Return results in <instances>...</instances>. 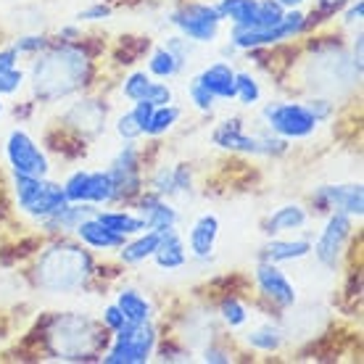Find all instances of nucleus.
Wrapping results in <instances>:
<instances>
[{"label": "nucleus", "mask_w": 364, "mask_h": 364, "mask_svg": "<svg viewBox=\"0 0 364 364\" xmlns=\"http://www.w3.org/2000/svg\"><path fill=\"white\" fill-rule=\"evenodd\" d=\"M219 230H222V222L214 211H203L191 222V228L185 232V246H188V254L196 262H209L214 256V248H217L219 240Z\"/></svg>", "instance_id": "a211bd4d"}, {"label": "nucleus", "mask_w": 364, "mask_h": 364, "mask_svg": "<svg viewBox=\"0 0 364 364\" xmlns=\"http://www.w3.org/2000/svg\"><path fill=\"white\" fill-rule=\"evenodd\" d=\"M3 114H6V103H3V98H0V119H3Z\"/></svg>", "instance_id": "5fc2aeb1"}, {"label": "nucleus", "mask_w": 364, "mask_h": 364, "mask_svg": "<svg viewBox=\"0 0 364 364\" xmlns=\"http://www.w3.org/2000/svg\"><path fill=\"white\" fill-rule=\"evenodd\" d=\"M159 240H161V232H156V230H143V232L127 237L124 246L117 251V262L122 267L146 264V262H151L156 248H159Z\"/></svg>", "instance_id": "a878e982"}, {"label": "nucleus", "mask_w": 364, "mask_h": 364, "mask_svg": "<svg viewBox=\"0 0 364 364\" xmlns=\"http://www.w3.org/2000/svg\"><path fill=\"white\" fill-rule=\"evenodd\" d=\"M354 222L356 219L330 211L325 214V225L311 240V256L317 259V264L328 272H338L343 259L348 254V246L354 240Z\"/></svg>", "instance_id": "9d476101"}, {"label": "nucleus", "mask_w": 364, "mask_h": 364, "mask_svg": "<svg viewBox=\"0 0 364 364\" xmlns=\"http://www.w3.org/2000/svg\"><path fill=\"white\" fill-rule=\"evenodd\" d=\"M172 185H174V198H188L196 191V174H193V166L180 161V164H172Z\"/></svg>", "instance_id": "58836bf2"}, {"label": "nucleus", "mask_w": 364, "mask_h": 364, "mask_svg": "<svg viewBox=\"0 0 364 364\" xmlns=\"http://www.w3.org/2000/svg\"><path fill=\"white\" fill-rule=\"evenodd\" d=\"M109 330L85 311H55L43 330L48 354L61 362H98L109 346Z\"/></svg>", "instance_id": "7ed1b4c3"}, {"label": "nucleus", "mask_w": 364, "mask_h": 364, "mask_svg": "<svg viewBox=\"0 0 364 364\" xmlns=\"http://www.w3.org/2000/svg\"><path fill=\"white\" fill-rule=\"evenodd\" d=\"M311 219V211L306 203L301 200H288V203H280L277 209H272L262 222V232L267 237L274 235H296V232H304L306 225Z\"/></svg>", "instance_id": "6ab92c4d"}, {"label": "nucleus", "mask_w": 364, "mask_h": 364, "mask_svg": "<svg viewBox=\"0 0 364 364\" xmlns=\"http://www.w3.org/2000/svg\"><path fill=\"white\" fill-rule=\"evenodd\" d=\"M21 64V55L14 46H0V72H9V69H18Z\"/></svg>", "instance_id": "3c124183"}, {"label": "nucleus", "mask_w": 364, "mask_h": 364, "mask_svg": "<svg viewBox=\"0 0 364 364\" xmlns=\"http://www.w3.org/2000/svg\"><path fill=\"white\" fill-rule=\"evenodd\" d=\"M61 124L64 129L74 132L82 140H95L98 135L106 132V124H109V106L106 100H100L98 95H87V92H80L74 95V100L61 111Z\"/></svg>", "instance_id": "2eb2a0df"}, {"label": "nucleus", "mask_w": 364, "mask_h": 364, "mask_svg": "<svg viewBox=\"0 0 364 364\" xmlns=\"http://www.w3.org/2000/svg\"><path fill=\"white\" fill-rule=\"evenodd\" d=\"M235 66L225 61V58H219L214 64L203 66L198 74H196V80H198L206 90L214 95L217 100H232L235 98Z\"/></svg>", "instance_id": "5701e85b"}, {"label": "nucleus", "mask_w": 364, "mask_h": 364, "mask_svg": "<svg viewBox=\"0 0 364 364\" xmlns=\"http://www.w3.org/2000/svg\"><path fill=\"white\" fill-rule=\"evenodd\" d=\"M69 203H92V206H117V188L109 169H74L61 182Z\"/></svg>", "instance_id": "ddd939ff"}, {"label": "nucleus", "mask_w": 364, "mask_h": 364, "mask_svg": "<svg viewBox=\"0 0 364 364\" xmlns=\"http://www.w3.org/2000/svg\"><path fill=\"white\" fill-rule=\"evenodd\" d=\"M3 156H6L11 174L50 177V172H53V164H50L46 146H40L24 127L9 129V135L3 140Z\"/></svg>", "instance_id": "f8f14e48"}, {"label": "nucleus", "mask_w": 364, "mask_h": 364, "mask_svg": "<svg viewBox=\"0 0 364 364\" xmlns=\"http://www.w3.org/2000/svg\"><path fill=\"white\" fill-rule=\"evenodd\" d=\"M27 87V72L18 69H9V72H0V98H11Z\"/></svg>", "instance_id": "37998d69"}, {"label": "nucleus", "mask_w": 364, "mask_h": 364, "mask_svg": "<svg viewBox=\"0 0 364 364\" xmlns=\"http://www.w3.org/2000/svg\"><path fill=\"white\" fill-rule=\"evenodd\" d=\"M188 100H191L193 109L198 111V114H203V117H211V114L217 111V103H219V100L214 98V95H211V92L206 90L198 80H196V77L188 82Z\"/></svg>", "instance_id": "c9c22d12"}, {"label": "nucleus", "mask_w": 364, "mask_h": 364, "mask_svg": "<svg viewBox=\"0 0 364 364\" xmlns=\"http://www.w3.org/2000/svg\"><path fill=\"white\" fill-rule=\"evenodd\" d=\"M166 21L177 29V35L196 46H214L222 35V24H225L214 0H188L169 11Z\"/></svg>", "instance_id": "1a4fd4ad"}, {"label": "nucleus", "mask_w": 364, "mask_h": 364, "mask_svg": "<svg viewBox=\"0 0 364 364\" xmlns=\"http://www.w3.org/2000/svg\"><path fill=\"white\" fill-rule=\"evenodd\" d=\"M217 317L228 330H243L251 322V306L246 299H240L235 293H225L217 301Z\"/></svg>", "instance_id": "c85d7f7f"}, {"label": "nucleus", "mask_w": 364, "mask_h": 364, "mask_svg": "<svg viewBox=\"0 0 364 364\" xmlns=\"http://www.w3.org/2000/svg\"><path fill=\"white\" fill-rule=\"evenodd\" d=\"M169 50H172L177 58H180L182 64L188 66L191 64V58H193V50H196V43H191V40H185L182 35H172V37H166V43H164Z\"/></svg>", "instance_id": "49530a36"}, {"label": "nucleus", "mask_w": 364, "mask_h": 364, "mask_svg": "<svg viewBox=\"0 0 364 364\" xmlns=\"http://www.w3.org/2000/svg\"><path fill=\"white\" fill-rule=\"evenodd\" d=\"M309 211L311 214H330V211H338V214H346L351 219H362L364 214V188L362 182H325V185H317L314 191L309 193Z\"/></svg>", "instance_id": "4468645a"}, {"label": "nucleus", "mask_w": 364, "mask_h": 364, "mask_svg": "<svg viewBox=\"0 0 364 364\" xmlns=\"http://www.w3.org/2000/svg\"><path fill=\"white\" fill-rule=\"evenodd\" d=\"M259 122L264 124L272 135L288 140V143H304L317 135L319 122L309 114L304 100L277 98L267 100L259 109Z\"/></svg>", "instance_id": "6e6552de"}, {"label": "nucleus", "mask_w": 364, "mask_h": 364, "mask_svg": "<svg viewBox=\"0 0 364 364\" xmlns=\"http://www.w3.org/2000/svg\"><path fill=\"white\" fill-rule=\"evenodd\" d=\"M154 106H166V103H174V90L172 85L166 82V80H154L151 87H148V95H146Z\"/></svg>", "instance_id": "a18cd8bd"}, {"label": "nucleus", "mask_w": 364, "mask_h": 364, "mask_svg": "<svg viewBox=\"0 0 364 364\" xmlns=\"http://www.w3.org/2000/svg\"><path fill=\"white\" fill-rule=\"evenodd\" d=\"M95 211H98V206H92V203H66L64 209H58L55 214L43 219V222H40V230L50 237L74 235L77 225L85 222L87 217H92Z\"/></svg>", "instance_id": "b1692460"}, {"label": "nucleus", "mask_w": 364, "mask_h": 364, "mask_svg": "<svg viewBox=\"0 0 364 364\" xmlns=\"http://www.w3.org/2000/svg\"><path fill=\"white\" fill-rule=\"evenodd\" d=\"M248 122L240 117L222 119L217 127L211 129V143L219 151H228L235 156H248V159H280L291 151V143L282 137L272 135L269 129L259 122L256 132H248Z\"/></svg>", "instance_id": "20e7f679"}, {"label": "nucleus", "mask_w": 364, "mask_h": 364, "mask_svg": "<svg viewBox=\"0 0 364 364\" xmlns=\"http://www.w3.org/2000/svg\"><path fill=\"white\" fill-rule=\"evenodd\" d=\"M282 9H304L309 0H277Z\"/></svg>", "instance_id": "864d4df0"}, {"label": "nucleus", "mask_w": 364, "mask_h": 364, "mask_svg": "<svg viewBox=\"0 0 364 364\" xmlns=\"http://www.w3.org/2000/svg\"><path fill=\"white\" fill-rule=\"evenodd\" d=\"M100 325L109 330V333H117V330H122L127 325V319H124V314H122V309H119L117 304H106L103 311H100Z\"/></svg>", "instance_id": "de8ad7c7"}, {"label": "nucleus", "mask_w": 364, "mask_h": 364, "mask_svg": "<svg viewBox=\"0 0 364 364\" xmlns=\"http://www.w3.org/2000/svg\"><path fill=\"white\" fill-rule=\"evenodd\" d=\"M98 259L74 235H58L35 256L32 282L46 296H77L98 277Z\"/></svg>", "instance_id": "f03ea898"}, {"label": "nucleus", "mask_w": 364, "mask_h": 364, "mask_svg": "<svg viewBox=\"0 0 364 364\" xmlns=\"http://www.w3.org/2000/svg\"><path fill=\"white\" fill-rule=\"evenodd\" d=\"M58 40H64V43H77V40H82V24H66V27L58 29Z\"/></svg>", "instance_id": "603ef678"}, {"label": "nucleus", "mask_w": 364, "mask_h": 364, "mask_svg": "<svg viewBox=\"0 0 364 364\" xmlns=\"http://www.w3.org/2000/svg\"><path fill=\"white\" fill-rule=\"evenodd\" d=\"M254 288L256 296L264 301L267 309L288 311L299 304V291L293 280L285 274L282 264H269V262H259L254 267Z\"/></svg>", "instance_id": "dca6fc26"}, {"label": "nucleus", "mask_w": 364, "mask_h": 364, "mask_svg": "<svg viewBox=\"0 0 364 364\" xmlns=\"http://www.w3.org/2000/svg\"><path fill=\"white\" fill-rule=\"evenodd\" d=\"M200 362L206 364H230L232 362V348L219 341V338H211L206 346L200 348Z\"/></svg>", "instance_id": "79ce46f5"}, {"label": "nucleus", "mask_w": 364, "mask_h": 364, "mask_svg": "<svg viewBox=\"0 0 364 364\" xmlns=\"http://www.w3.org/2000/svg\"><path fill=\"white\" fill-rule=\"evenodd\" d=\"M285 11L277 0H259V9H256V27H274L280 24Z\"/></svg>", "instance_id": "a19ab883"}, {"label": "nucleus", "mask_w": 364, "mask_h": 364, "mask_svg": "<svg viewBox=\"0 0 364 364\" xmlns=\"http://www.w3.org/2000/svg\"><path fill=\"white\" fill-rule=\"evenodd\" d=\"M336 16H338V21H341V27L348 29V32L359 29L362 27V16H364V0H348Z\"/></svg>", "instance_id": "c03bdc74"}, {"label": "nucleus", "mask_w": 364, "mask_h": 364, "mask_svg": "<svg viewBox=\"0 0 364 364\" xmlns=\"http://www.w3.org/2000/svg\"><path fill=\"white\" fill-rule=\"evenodd\" d=\"M154 103L148 98H143V100H135L132 106H129V111H132V117H135V122L143 127V132H146V127H148V122H151V117H154Z\"/></svg>", "instance_id": "8fccbe9b"}, {"label": "nucleus", "mask_w": 364, "mask_h": 364, "mask_svg": "<svg viewBox=\"0 0 364 364\" xmlns=\"http://www.w3.org/2000/svg\"><path fill=\"white\" fill-rule=\"evenodd\" d=\"M114 16V6L106 3V0H92L90 6L80 9L77 14V21L80 24H98V21H109Z\"/></svg>", "instance_id": "ea45409f"}, {"label": "nucleus", "mask_w": 364, "mask_h": 364, "mask_svg": "<svg viewBox=\"0 0 364 364\" xmlns=\"http://www.w3.org/2000/svg\"><path fill=\"white\" fill-rule=\"evenodd\" d=\"M243 343L254 354H277L285 346V330L272 319H264V322H259V325H254V328H248L243 333Z\"/></svg>", "instance_id": "bb28decb"}, {"label": "nucleus", "mask_w": 364, "mask_h": 364, "mask_svg": "<svg viewBox=\"0 0 364 364\" xmlns=\"http://www.w3.org/2000/svg\"><path fill=\"white\" fill-rule=\"evenodd\" d=\"M114 135L122 140V143H135V140H143V127L135 122L132 111H119L117 119H114Z\"/></svg>", "instance_id": "e433bc0d"}, {"label": "nucleus", "mask_w": 364, "mask_h": 364, "mask_svg": "<svg viewBox=\"0 0 364 364\" xmlns=\"http://www.w3.org/2000/svg\"><path fill=\"white\" fill-rule=\"evenodd\" d=\"M311 256V235H274L267 237V243L259 248L256 259L269 264H291Z\"/></svg>", "instance_id": "aec40b11"}, {"label": "nucleus", "mask_w": 364, "mask_h": 364, "mask_svg": "<svg viewBox=\"0 0 364 364\" xmlns=\"http://www.w3.org/2000/svg\"><path fill=\"white\" fill-rule=\"evenodd\" d=\"M346 3L348 0H317V6L311 9V14L317 18V24H322V21H328V18H336V14L343 9Z\"/></svg>", "instance_id": "09e8293b"}, {"label": "nucleus", "mask_w": 364, "mask_h": 364, "mask_svg": "<svg viewBox=\"0 0 364 364\" xmlns=\"http://www.w3.org/2000/svg\"><path fill=\"white\" fill-rule=\"evenodd\" d=\"M11 46L16 48L21 58H24V55L35 58L37 53H43V50L50 46V37H48L46 32H27V35H18Z\"/></svg>", "instance_id": "4c0bfd02"}, {"label": "nucleus", "mask_w": 364, "mask_h": 364, "mask_svg": "<svg viewBox=\"0 0 364 364\" xmlns=\"http://www.w3.org/2000/svg\"><path fill=\"white\" fill-rule=\"evenodd\" d=\"M304 100V106L309 109V114L319 122V127L322 124H328V122H333L338 114V103L336 98H328V95H317V92H309Z\"/></svg>", "instance_id": "f704fd0d"}, {"label": "nucleus", "mask_w": 364, "mask_h": 364, "mask_svg": "<svg viewBox=\"0 0 364 364\" xmlns=\"http://www.w3.org/2000/svg\"><path fill=\"white\" fill-rule=\"evenodd\" d=\"M264 98V87L262 80L256 77L251 69H240L235 72V103H240L243 109H256Z\"/></svg>", "instance_id": "473e14b6"}, {"label": "nucleus", "mask_w": 364, "mask_h": 364, "mask_svg": "<svg viewBox=\"0 0 364 364\" xmlns=\"http://www.w3.org/2000/svg\"><path fill=\"white\" fill-rule=\"evenodd\" d=\"M161 341L159 325L154 322H127L122 330L111 333L109 346L103 348L98 362L103 364H148L156 356Z\"/></svg>", "instance_id": "0eeeda50"}, {"label": "nucleus", "mask_w": 364, "mask_h": 364, "mask_svg": "<svg viewBox=\"0 0 364 364\" xmlns=\"http://www.w3.org/2000/svg\"><path fill=\"white\" fill-rule=\"evenodd\" d=\"M154 82V77L146 72V69H132L129 74H124V80L119 82V92L122 98L135 103V100H143L148 95V87Z\"/></svg>", "instance_id": "72a5a7b5"}, {"label": "nucleus", "mask_w": 364, "mask_h": 364, "mask_svg": "<svg viewBox=\"0 0 364 364\" xmlns=\"http://www.w3.org/2000/svg\"><path fill=\"white\" fill-rule=\"evenodd\" d=\"M222 21H230V27H256V9L259 0H214Z\"/></svg>", "instance_id": "c756f323"}, {"label": "nucleus", "mask_w": 364, "mask_h": 364, "mask_svg": "<svg viewBox=\"0 0 364 364\" xmlns=\"http://www.w3.org/2000/svg\"><path fill=\"white\" fill-rule=\"evenodd\" d=\"M106 169H109L114 188H117V206L132 203L146 191V154L140 148V140L122 143L117 154L111 156Z\"/></svg>", "instance_id": "9b49d317"}, {"label": "nucleus", "mask_w": 364, "mask_h": 364, "mask_svg": "<svg viewBox=\"0 0 364 364\" xmlns=\"http://www.w3.org/2000/svg\"><path fill=\"white\" fill-rule=\"evenodd\" d=\"M74 237H77L82 246L90 248L95 256L117 254L119 248L124 246V240H127V237L117 235L114 230L106 228L103 222H98V219H95V214L77 225V230H74Z\"/></svg>", "instance_id": "412c9836"}, {"label": "nucleus", "mask_w": 364, "mask_h": 364, "mask_svg": "<svg viewBox=\"0 0 364 364\" xmlns=\"http://www.w3.org/2000/svg\"><path fill=\"white\" fill-rule=\"evenodd\" d=\"M95 72H98L95 58L82 46V40L77 43L50 40V46L32 58L27 87L35 103L53 106L90 90L95 85Z\"/></svg>", "instance_id": "f257e3e1"}, {"label": "nucleus", "mask_w": 364, "mask_h": 364, "mask_svg": "<svg viewBox=\"0 0 364 364\" xmlns=\"http://www.w3.org/2000/svg\"><path fill=\"white\" fill-rule=\"evenodd\" d=\"M311 32L309 14L304 9H288L280 24L274 27H230V46L237 53H251V50H269L288 43H296Z\"/></svg>", "instance_id": "39448f33"}, {"label": "nucleus", "mask_w": 364, "mask_h": 364, "mask_svg": "<svg viewBox=\"0 0 364 364\" xmlns=\"http://www.w3.org/2000/svg\"><path fill=\"white\" fill-rule=\"evenodd\" d=\"M182 119V109L177 103H166V106H156L154 117L148 122L143 137L146 140H159V137H166L169 132H174V127L180 124Z\"/></svg>", "instance_id": "2f4dec72"}, {"label": "nucleus", "mask_w": 364, "mask_h": 364, "mask_svg": "<svg viewBox=\"0 0 364 364\" xmlns=\"http://www.w3.org/2000/svg\"><path fill=\"white\" fill-rule=\"evenodd\" d=\"M95 219L103 222L109 230H114L122 237H132L146 230V222L132 206H103L95 211Z\"/></svg>", "instance_id": "cd10ccee"}, {"label": "nucleus", "mask_w": 364, "mask_h": 364, "mask_svg": "<svg viewBox=\"0 0 364 364\" xmlns=\"http://www.w3.org/2000/svg\"><path fill=\"white\" fill-rule=\"evenodd\" d=\"M151 262H154L156 269H161V272H177V269H185V267L191 264V254H188L185 235H182L180 228H172L161 232L159 248L154 251Z\"/></svg>", "instance_id": "4be33fe9"}, {"label": "nucleus", "mask_w": 364, "mask_h": 364, "mask_svg": "<svg viewBox=\"0 0 364 364\" xmlns=\"http://www.w3.org/2000/svg\"><path fill=\"white\" fill-rule=\"evenodd\" d=\"M11 193H14V203H16L18 214H24L37 225L69 203L64 185L58 180H50V177L11 174Z\"/></svg>", "instance_id": "423d86ee"}, {"label": "nucleus", "mask_w": 364, "mask_h": 364, "mask_svg": "<svg viewBox=\"0 0 364 364\" xmlns=\"http://www.w3.org/2000/svg\"><path fill=\"white\" fill-rule=\"evenodd\" d=\"M124 319L127 322H154L156 319V306L151 296L146 291H140L135 285H124L117 291V299H114Z\"/></svg>", "instance_id": "393cba45"}, {"label": "nucleus", "mask_w": 364, "mask_h": 364, "mask_svg": "<svg viewBox=\"0 0 364 364\" xmlns=\"http://www.w3.org/2000/svg\"><path fill=\"white\" fill-rule=\"evenodd\" d=\"M185 64H182L180 58L169 50L166 46H156L151 53H148V61H146V72L154 77V80H174V77H180Z\"/></svg>", "instance_id": "7c9ffc66"}, {"label": "nucleus", "mask_w": 364, "mask_h": 364, "mask_svg": "<svg viewBox=\"0 0 364 364\" xmlns=\"http://www.w3.org/2000/svg\"><path fill=\"white\" fill-rule=\"evenodd\" d=\"M129 206H132V209L143 217V222H146V230L164 232V230L180 228V222H182V211L174 206V200L161 198V196H156V193L148 191V188L140 193V196H137Z\"/></svg>", "instance_id": "f3484780"}]
</instances>
